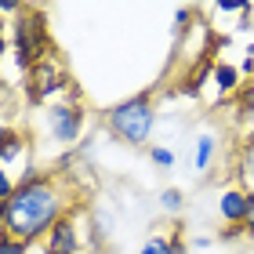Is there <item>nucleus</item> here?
Returning a JSON list of instances; mask_svg holds the SVG:
<instances>
[{
    "label": "nucleus",
    "instance_id": "2",
    "mask_svg": "<svg viewBox=\"0 0 254 254\" xmlns=\"http://www.w3.org/2000/svg\"><path fill=\"white\" fill-rule=\"evenodd\" d=\"M106 127L124 145L149 149L153 131H156V102H153V95H149V91H138V95H127V98L117 102V106H109Z\"/></svg>",
    "mask_w": 254,
    "mask_h": 254
},
{
    "label": "nucleus",
    "instance_id": "3",
    "mask_svg": "<svg viewBox=\"0 0 254 254\" xmlns=\"http://www.w3.org/2000/svg\"><path fill=\"white\" fill-rule=\"evenodd\" d=\"M51 51V33L44 22L40 7H26L18 18H11V59H15L18 73L26 76L37 62H44Z\"/></svg>",
    "mask_w": 254,
    "mask_h": 254
},
{
    "label": "nucleus",
    "instance_id": "1",
    "mask_svg": "<svg viewBox=\"0 0 254 254\" xmlns=\"http://www.w3.org/2000/svg\"><path fill=\"white\" fill-rule=\"evenodd\" d=\"M69 214V196L55 171H40L33 182H18L15 196L0 203V229L22 244H44V236Z\"/></svg>",
    "mask_w": 254,
    "mask_h": 254
},
{
    "label": "nucleus",
    "instance_id": "5",
    "mask_svg": "<svg viewBox=\"0 0 254 254\" xmlns=\"http://www.w3.org/2000/svg\"><path fill=\"white\" fill-rule=\"evenodd\" d=\"M84 127H87V109L80 106L76 98H62V102H55V106L44 109V131H48V138L59 149H65V153L76 149Z\"/></svg>",
    "mask_w": 254,
    "mask_h": 254
},
{
    "label": "nucleus",
    "instance_id": "6",
    "mask_svg": "<svg viewBox=\"0 0 254 254\" xmlns=\"http://www.w3.org/2000/svg\"><path fill=\"white\" fill-rule=\"evenodd\" d=\"M40 247H44V254H80V247H84V233H80V211H76V207H69V214L44 236Z\"/></svg>",
    "mask_w": 254,
    "mask_h": 254
},
{
    "label": "nucleus",
    "instance_id": "7",
    "mask_svg": "<svg viewBox=\"0 0 254 254\" xmlns=\"http://www.w3.org/2000/svg\"><path fill=\"white\" fill-rule=\"evenodd\" d=\"M247 207H251V192L247 189H225L218 196V214H222L225 225H244L247 222Z\"/></svg>",
    "mask_w": 254,
    "mask_h": 254
},
{
    "label": "nucleus",
    "instance_id": "12",
    "mask_svg": "<svg viewBox=\"0 0 254 254\" xmlns=\"http://www.w3.org/2000/svg\"><path fill=\"white\" fill-rule=\"evenodd\" d=\"M149 164H156L160 171H167V167H175V164H178V156L171 153L167 145H149Z\"/></svg>",
    "mask_w": 254,
    "mask_h": 254
},
{
    "label": "nucleus",
    "instance_id": "16",
    "mask_svg": "<svg viewBox=\"0 0 254 254\" xmlns=\"http://www.w3.org/2000/svg\"><path fill=\"white\" fill-rule=\"evenodd\" d=\"M189 18H192V7H178V11H175V37H178V40L186 37V29H189Z\"/></svg>",
    "mask_w": 254,
    "mask_h": 254
},
{
    "label": "nucleus",
    "instance_id": "14",
    "mask_svg": "<svg viewBox=\"0 0 254 254\" xmlns=\"http://www.w3.org/2000/svg\"><path fill=\"white\" fill-rule=\"evenodd\" d=\"M15 189H18V178H11V171L0 167V203H7L15 196Z\"/></svg>",
    "mask_w": 254,
    "mask_h": 254
},
{
    "label": "nucleus",
    "instance_id": "20",
    "mask_svg": "<svg viewBox=\"0 0 254 254\" xmlns=\"http://www.w3.org/2000/svg\"><path fill=\"white\" fill-rule=\"evenodd\" d=\"M244 73H254V48H247V59H244V65H240V76Z\"/></svg>",
    "mask_w": 254,
    "mask_h": 254
},
{
    "label": "nucleus",
    "instance_id": "8",
    "mask_svg": "<svg viewBox=\"0 0 254 254\" xmlns=\"http://www.w3.org/2000/svg\"><path fill=\"white\" fill-rule=\"evenodd\" d=\"M26 149H29V138L18 131V127H11V124H0V167H11V164H18L22 156H26Z\"/></svg>",
    "mask_w": 254,
    "mask_h": 254
},
{
    "label": "nucleus",
    "instance_id": "11",
    "mask_svg": "<svg viewBox=\"0 0 254 254\" xmlns=\"http://www.w3.org/2000/svg\"><path fill=\"white\" fill-rule=\"evenodd\" d=\"M214 84H218V91L222 95H229V91H236L240 87V69L236 65H229V62H214Z\"/></svg>",
    "mask_w": 254,
    "mask_h": 254
},
{
    "label": "nucleus",
    "instance_id": "19",
    "mask_svg": "<svg viewBox=\"0 0 254 254\" xmlns=\"http://www.w3.org/2000/svg\"><path fill=\"white\" fill-rule=\"evenodd\" d=\"M11 51V40L4 37V22H0V65H4V55Z\"/></svg>",
    "mask_w": 254,
    "mask_h": 254
},
{
    "label": "nucleus",
    "instance_id": "4",
    "mask_svg": "<svg viewBox=\"0 0 254 254\" xmlns=\"http://www.w3.org/2000/svg\"><path fill=\"white\" fill-rule=\"evenodd\" d=\"M22 95H26L29 106H55V102H62L69 95V76H65V65L48 55L44 62H37L26 73V87H22Z\"/></svg>",
    "mask_w": 254,
    "mask_h": 254
},
{
    "label": "nucleus",
    "instance_id": "15",
    "mask_svg": "<svg viewBox=\"0 0 254 254\" xmlns=\"http://www.w3.org/2000/svg\"><path fill=\"white\" fill-rule=\"evenodd\" d=\"M11 109H15V84H7L0 76V113H11Z\"/></svg>",
    "mask_w": 254,
    "mask_h": 254
},
{
    "label": "nucleus",
    "instance_id": "22",
    "mask_svg": "<svg viewBox=\"0 0 254 254\" xmlns=\"http://www.w3.org/2000/svg\"><path fill=\"white\" fill-rule=\"evenodd\" d=\"M236 254H244V251H236Z\"/></svg>",
    "mask_w": 254,
    "mask_h": 254
},
{
    "label": "nucleus",
    "instance_id": "13",
    "mask_svg": "<svg viewBox=\"0 0 254 254\" xmlns=\"http://www.w3.org/2000/svg\"><path fill=\"white\" fill-rule=\"evenodd\" d=\"M138 254H171V236H164V233L149 236L145 244L138 247Z\"/></svg>",
    "mask_w": 254,
    "mask_h": 254
},
{
    "label": "nucleus",
    "instance_id": "10",
    "mask_svg": "<svg viewBox=\"0 0 254 254\" xmlns=\"http://www.w3.org/2000/svg\"><path fill=\"white\" fill-rule=\"evenodd\" d=\"M156 203H160V211L171 214V218H178L182 211H186V192H182L178 186H167L164 192L156 196Z\"/></svg>",
    "mask_w": 254,
    "mask_h": 254
},
{
    "label": "nucleus",
    "instance_id": "17",
    "mask_svg": "<svg viewBox=\"0 0 254 254\" xmlns=\"http://www.w3.org/2000/svg\"><path fill=\"white\" fill-rule=\"evenodd\" d=\"M0 254H29V244H22L15 236H4L0 240Z\"/></svg>",
    "mask_w": 254,
    "mask_h": 254
},
{
    "label": "nucleus",
    "instance_id": "21",
    "mask_svg": "<svg viewBox=\"0 0 254 254\" xmlns=\"http://www.w3.org/2000/svg\"><path fill=\"white\" fill-rule=\"evenodd\" d=\"M4 236H7V233H4V229H0V240H4Z\"/></svg>",
    "mask_w": 254,
    "mask_h": 254
},
{
    "label": "nucleus",
    "instance_id": "9",
    "mask_svg": "<svg viewBox=\"0 0 254 254\" xmlns=\"http://www.w3.org/2000/svg\"><path fill=\"white\" fill-rule=\"evenodd\" d=\"M218 156V134L214 131H200L192 142V171L196 175H207V167L214 164Z\"/></svg>",
    "mask_w": 254,
    "mask_h": 254
},
{
    "label": "nucleus",
    "instance_id": "18",
    "mask_svg": "<svg viewBox=\"0 0 254 254\" xmlns=\"http://www.w3.org/2000/svg\"><path fill=\"white\" fill-rule=\"evenodd\" d=\"M244 233L254 236V192H251V207H247V222H244Z\"/></svg>",
    "mask_w": 254,
    "mask_h": 254
}]
</instances>
